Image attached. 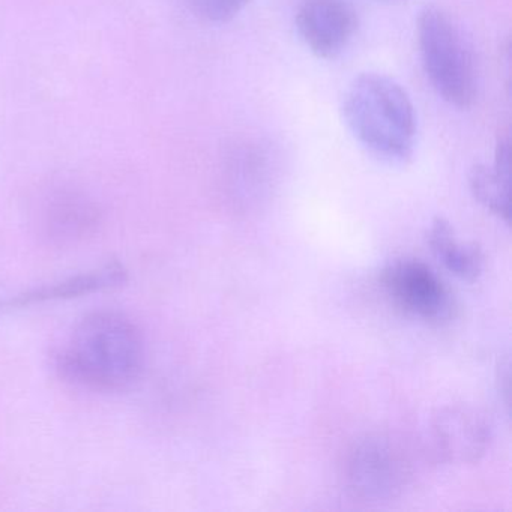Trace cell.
<instances>
[{
	"label": "cell",
	"instance_id": "3",
	"mask_svg": "<svg viewBox=\"0 0 512 512\" xmlns=\"http://www.w3.org/2000/svg\"><path fill=\"white\" fill-rule=\"evenodd\" d=\"M416 37L434 91L449 106L469 109L478 97V65L460 25L442 8L430 5L419 13Z\"/></svg>",
	"mask_w": 512,
	"mask_h": 512
},
{
	"label": "cell",
	"instance_id": "7",
	"mask_svg": "<svg viewBox=\"0 0 512 512\" xmlns=\"http://www.w3.org/2000/svg\"><path fill=\"white\" fill-rule=\"evenodd\" d=\"M431 431L439 454L458 466L478 463L493 440V428L487 416L467 404H452L437 410Z\"/></svg>",
	"mask_w": 512,
	"mask_h": 512
},
{
	"label": "cell",
	"instance_id": "2",
	"mask_svg": "<svg viewBox=\"0 0 512 512\" xmlns=\"http://www.w3.org/2000/svg\"><path fill=\"white\" fill-rule=\"evenodd\" d=\"M344 122L359 145L389 164H406L415 154L418 118L406 89L391 77L364 73L347 88Z\"/></svg>",
	"mask_w": 512,
	"mask_h": 512
},
{
	"label": "cell",
	"instance_id": "13",
	"mask_svg": "<svg viewBox=\"0 0 512 512\" xmlns=\"http://www.w3.org/2000/svg\"><path fill=\"white\" fill-rule=\"evenodd\" d=\"M377 2H385V4H400V2H406V0H377Z\"/></svg>",
	"mask_w": 512,
	"mask_h": 512
},
{
	"label": "cell",
	"instance_id": "5",
	"mask_svg": "<svg viewBox=\"0 0 512 512\" xmlns=\"http://www.w3.org/2000/svg\"><path fill=\"white\" fill-rule=\"evenodd\" d=\"M382 283L404 313L422 322L442 325L454 314V299L448 287L421 260L395 259L383 269Z\"/></svg>",
	"mask_w": 512,
	"mask_h": 512
},
{
	"label": "cell",
	"instance_id": "4",
	"mask_svg": "<svg viewBox=\"0 0 512 512\" xmlns=\"http://www.w3.org/2000/svg\"><path fill=\"white\" fill-rule=\"evenodd\" d=\"M412 478L400 446L385 437H368L353 446L344 466L349 493L367 503L397 499Z\"/></svg>",
	"mask_w": 512,
	"mask_h": 512
},
{
	"label": "cell",
	"instance_id": "14",
	"mask_svg": "<svg viewBox=\"0 0 512 512\" xmlns=\"http://www.w3.org/2000/svg\"><path fill=\"white\" fill-rule=\"evenodd\" d=\"M0 308H2V305H0Z\"/></svg>",
	"mask_w": 512,
	"mask_h": 512
},
{
	"label": "cell",
	"instance_id": "9",
	"mask_svg": "<svg viewBox=\"0 0 512 512\" xmlns=\"http://www.w3.org/2000/svg\"><path fill=\"white\" fill-rule=\"evenodd\" d=\"M473 197L494 215L509 223L511 217V140L499 139L491 166L478 164L469 173Z\"/></svg>",
	"mask_w": 512,
	"mask_h": 512
},
{
	"label": "cell",
	"instance_id": "11",
	"mask_svg": "<svg viewBox=\"0 0 512 512\" xmlns=\"http://www.w3.org/2000/svg\"><path fill=\"white\" fill-rule=\"evenodd\" d=\"M97 223V215L88 202L68 199L50 212L49 233L56 239H73L85 235Z\"/></svg>",
	"mask_w": 512,
	"mask_h": 512
},
{
	"label": "cell",
	"instance_id": "10",
	"mask_svg": "<svg viewBox=\"0 0 512 512\" xmlns=\"http://www.w3.org/2000/svg\"><path fill=\"white\" fill-rule=\"evenodd\" d=\"M427 242L436 259L449 272L463 281L478 280L484 271V253L478 244H460L451 223L445 218H434L427 233Z\"/></svg>",
	"mask_w": 512,
	"mask_h": 512
},
{
	"label": "cell",
	"instance_id": "12",
	"mask_svg": "<svg viewBox=\"0 0 512 512\" xmlns=\"http://www.w3.org/2000/svg\"><path fill=\"white\" fill-rule=\"evenodd\" d=\"M199 19L209 23H227L235 19L251 0H185Z\"/></svg>",
	"mask_w": 512,
	"mask_h": 512
},
{
	"label": "cell",
	"instance_id": "8",
	"mask_svg": "<svg viewBox=\"0 0 512 512\" xmlns=\"http://www.w3.org/2000/svg\"><path fill=\"white\" fill-rule=\"evenodd\" d=\"M128 271L121 263L113 262L95 271L82 272L73 277L64 278L56 283L44 284L37 289L22 293L0 305L8 307H28V305L44 304V302L62 301V299L80 298L103 290L115 289L127 283Z\"/></svg>",
	"mask_w": 512,
	"mask_h": 512
},
{
	"label": "cell",
	"instance_id": "6",
	"mask_svg": "<svg viewBox=\"0 0 512 512\" xmlns=\"http://www.w3.org/2000/svg\"><path fill=\"white\" fill-rule=\"evenodd\" d=\"M295 23L305 47L325 61L346 52L359 25L349 0H299Z\"/></svg>",
	"mask_w": 512,
	"mask_h": 512
},
{
	"label": "cell",
	"instance_id": "1",
	"mask_svg": "<svg viewBox=\"0 0 512 512\" xmlns=\"http://www.w3.org/2000/svg\"><path fill=\"white\" fill-rule=\"evenodd\" d=\"M146 344L139 326L118 311H95L74 326L55 356L64 379L98 392L133 386L145 370Z\"/></svg>",
	"mask_w": 512,
	"mask_h": 512
}]
</instances>
